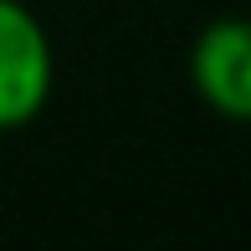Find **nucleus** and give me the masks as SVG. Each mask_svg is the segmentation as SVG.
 Listing matches in <instances>:
<instances>
[{
	"label": "nucleus",
	"mask_w": 251,
	"mask_h": 251,
	"mask_svg": "<svg viewBox=\"0 0 251 251\" xmlns=\"http://www.w3.org/2000/svg\"><path fill=\"white\" fill-rule=\"evenodd\" d=\"M56 82V51L26 0H0V133L41 118Z\"/></svg>",
	"instance_id": "nucleus-1"
},
{
	"label": "nucleus",
	"mask_w": 251,
	"mask_h": 251,
	"mask_svg": "<svg viewBox=\"0 0 251 251\" xmlns=\"http://www.w3.org/2000/svg\"><path fill=\"white\" fill-rule=\"evenodd\" d=\"M190 87L215 118L251 128V16H221L190 41Z\"/></svg>",
	"instance_id": "nucleus-2"
}]
</instances>
